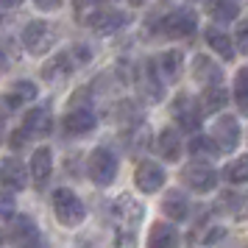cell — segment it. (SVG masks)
I'll return each instance as SVG.
<instances>
[{
	"label": "cell",
	"mask_w": 248,
	"mask_h": 248,
	"mask_svg": "<svg viewBox=\"0 0 248 248\" xmlns=\"http://www.w3.org/2000/svg\"><path fill=\"white\" fill-rule=\"evenodd\" d=\"M53 128V114L47 106H36V109H28L23 120V134L25 140H42V137L50 134Z\"/></svg>",
	"instance_id": "obj_11"
},
{
	"label": "cell",
	"mask_w": 248,
	"mask_h": 248,
	"mask_svg": "<svg viewBox=\"0 0 248 248\" xmlns=\"http://www.w3.org/2000/svg\"><path fill=\"white\" fill-rule=\"evenodd\" d=\"M156 148H159V156L165 162H179L181 159V134L176 128H162L156 137Z\"/></svg>",
	"instance_id": "obj_18"
},
{
	"label": "cell",
	"mask_w": 248,
	"mask_h": 248,
	"mask_svg": "<svg viewBox=\"0 0 248 248\" xmlns=\"http://www.w3.org/2000/svg\"><path fill=\"white\" fill-rule=\"evenodd\" d=\"M190 156L195 162H209V159L217 156V148L212 145L209 137H192L190 140Z\"/></svg>",
	"instance_id": "obj_26"
},
{
	"label": "cell",
	"mask_w": 248,
	"mask_h": 248,
	"mask_svg": "<svg viewBox=\"0 0 248 248\" xmlns=\"http://www.w3.org/2000/svg\"><path fill=\"white\" fill-rule=\"evenodd\" d=\"M246 34H248V25H246V23H240V25H237V50H240V53H246V50H248Z\"/></svg>",
	"instance_id": "obj_32"
},
{
	"label": "cell",
	"mask_w": 248,
	"mask_h": 248,
	"mask_svg": "<svg viewBox=\"0 0 248 248\" xmlns=\"http://www.w3.org/2000/svg\"><path fill=\"white\" fill-rule=\"evenodd\" d=\"M17 6H23V0H0V12L3 9H17Z\"/></svg>",
	"instance_id": "obj_35"
},
{
	"label": "cell",
	"mask_w": 248,
	"mask_h": 248,
	"mask_svg": "<svg viewBox=\"0 0 248 248\" xmlns=\"http://www.w3.org/2000/svg\"><path fill=\"white\" fill-rule=\"evenodd\" d=\"M128 3H131V6H140V3H145V0H128Z\"/></svg>",
	"instance_id": "obj_38"
},
{
	"label": "cell",
	"mask_w": 248,
	"mask_h": 248,
	"mask_svg": "<svg viewBox=\"0 0 248 248\" xmlns=\"http://www.w3.org/2000/svg\"><path fill=\"white\" fill-rule=\"evenodd\" d=\"M248 73L246 67L243 70H237V78H234V98H237V109L246 114L248 112Z\"/></svg>",
	"instance_id": "obj_29"
},
{
	"label": "cell",
	"mask_w": 248,
	"mask_h": 248,
	"mask_svg": "<svg viewBox=\"0 0 248 248\" xmlns=\"http://www.w3.org/2000/svg\"><path fill=\"white\" fill-rule=\"evenodd\" d=\"M0 181L9 190H25L28 187V168L17 156H9L0 162Z\"/></svg>",
	"instance_id": "obj_13"
},
{
	"label": "cell",
	"mask_w": 248,
	"mask_h": 248,
	"mask_svg": "<svg viewBox=\"0 0 248 248\" xmlns=\"http://www.w3.org/2000/svg\"><path fill=\"white\" fill-rule=\"evenodd\" d=\"M36 9H42V12H56V9H62V3L64 0H34Z\"/></svg>",
	"instance_id": "obj_33"
},
{
	"label": "cell",
	"mask_w": 248,
	"mask_h": 248,
	"mask_svg": "<svg viewBox=\"0 0 248 248\" xmlns=\"http://www.w3.org/2000/svg\"><path fill=\"white\" fill-rule=\"evenodd\" d=\"M151 67L156 73V78L162 84H173V81L181 76V67H184V56L181 50H165L162 56H156L151 62Z\"/></svg>",
	"instance_id": "obj_12"
},
{
	"label": "cell",
	"mask_w": 248,
	"mask_h": 248,
	"mask_svg": "<svg viewBox=\"0 0 248 248\" xmlns=\"http://www.w3.org/2000/svg\"><path fill=\"white\" fill-rule=\"evenodd\" d=\"M203 39H206V45L212 47L217 56H223V59H234V45H232V36L223 34L220 28H206L203 31Z\"/></svg>",
	"instance_id": "obj_21"
},
{
	"label": "cell",
	"mask_w": 248,
	"mask_h": 248,
	"mask_svg": "<svg viewBox=\"0 0 248 248\" xmlns=\"http://www.w3.org/2000/svg\"><path fill=\"white\" fill-rule=\"evenodd\" d=\"M0 246H3V232H0Z\"/></svg>",
	"instance_id": "obj_40"
},
{
	"label": "cell",
	"mask_w": 248,
	"mask_h": 248,
	"mask_svg": "<svg viewBox=\"0 0 248 248\" xmlns=\"http://www.w3.org/2000/svg\"><path fill=\"white\" fill-rule=\"evenodd\" d=\"M87 173H90L92 184L109 187L117 179V156L112 151H106V148H95L90 154V162H87Z\"/></svg>",
	"instance_id": "obj_6"
},
{
	"label": "cell",
	"mask_w": 248,
	"mask_h": 248,
	"mask_svg": "<svg viewBox=\"0 0 248 248\" xmlns=\"http://www.w3.org/2000/svg\"><path fill=\"white\" fill-rule=\"evenodd\" d=\"M140 90L145 92L151 101H159L162 92H165V84L156 78V73H154V67H151V62H145V64L140 67Z\"/></svg>",
	"instance_id": "obj_24"
},
{
	"label": "cell",
	"mask_w": 248,
	"mask_h": 248,
	"mask_svg": "<svg viewBox=\"0 0 248 248\" xmlns=\"http://www.w3.org/2000/svg\"><path fill=\"white\" fill-rule=\"evenodd\" d=\"M159 31L170 39H187L198 31V14L192 9H173L170 14L162 17L159 23Z\"/></svg>",
	"instance_id": "obj_5"
},
{
	"label": "cell",
	"mask_w": 248,
	"mask_h": 248,
	"mask_svg": "<svg viewBox=\"0 0 248 248\" xmlns=\"http://www.w3.org/2000/svg\"><path fill=\"white\" fill-rule=\"evenodd\" d=\"M226 103H229V92L223 87H203L198 109H201V114H215V112H220Z\"/></svg>",
	"instance_id": "obj_20"
},
{
	"label": "cell",
	"mask_w": 248,
	"mask_h": 248,
	"mask_svg": "<svg viewBox=\"0 0 248 248\" xmlns=\"http://www.w3.org/2000/svg\"><path fill=\"white\" fill-rule=\"evenodd\" d=\"M12 237L23 246V243H28V240H34L36 237V226H34V220L28 217V215H23V217H17L14 220V229H12Z\"/></svg>",
	"instance_id": "obj_28"
},
{
	"label": "cell",
	"mask_w": 248,
	"mask_h": 248,
	"mask_svg": "<svg viewBox=\"0 0 248 248\" xmlns=\"http://www.w3.org/2000/svg\"><path fill=\"white\" fill-rule=\"evenodd\" d=\"M3 140H6V120L0 117V145H3Z\"/></svg>",
	"instance_id": "obj_37"
},
{
	"label": "cell",
	"mask_w": 248,
	"mask_h": 248,
	"mask_svg": "<svg viewBox=\"0 0 248 248\" xmlns=\"http://www.w3.org/2000/svg\"><path fill=\"white\" fill-rule=\"evenodd\" d=\"M170 114H173V120L179 123V128L184 131H198L201 128V109H198V101L192 98V95H176L173 103H170Z\"/></svg>",
	"instance_id": "obj_7"
},
{
	"label": "cell",
	"mask_w": 248,
	"mask_h": 248,
	"mask_svg": "<svg viewBox=\"0 0 248 248\" xmlns=\"http://www.w3.org/2000/svg\"><path fill=\"white\" fill-rule=\"evenodd\" d=\"M95 123H98V117H95V112H92V109H87V106L70 109V112L64 114V131H67V134H73V137L90 134L92 128H95Z\"/></svg>",
	"instance_id": "obj_15"
},
{
	"label": "cell",
	"mask_w": 248,
	"mask_h": 248,
	"mask_svg": "<svg viewBox=\"0 0 248 248\" xmlns=\"http://www.w3.org/2000/svg\"><path fill=\"white\" fill-rule=\"evenodd\" d=\"M53 212H56V220L62 226L76 229V226L84 223V217H87V206H84V201H81L70 187H59V190L53 192Z\"/></svg>",
	"instance_id": "obj_3"
},
{
	"label": "cell",
	"mask_w": 248,
	"mask_h": 248,
	"mask_svg": "<svg viewBox=\"0 0 248 248\" xmlns=\"http://www.w3.org/2000/svg\"><path fill=\"white\" fill-rule=\"evenodd\" d=\"M36 98V84L34 81H17L12 90H9V106L17 109V106H25L28 101Z\"/></svg>",
	"instance_id": "obj_25"
},
{
	"label": "cell",
	"mask_w": 248,
	"mask_h": 248,
	"mask_svg": "<svg viewBox=\"0 0 248 248\" xmlns=\"http://www.w3.org/2000/svg\"><path fill=\"white\" fill-rule=\"evenodd\" d=\"M73 6H76L78 23H84V25H90V20L95 17V12L101 9V3H95V0H73Z\"/></svg>",
	"instance_id": "obj_30"
},
{
	"label": "cell",
	"mask_w": 248,
	"mask_h": 248,
	"mask_svg": "<svg viewBox=\"0 0 248 248\" xmlns=\"http://www.w3.org/2000/svg\"><path fill=\"white\" fill-rule=\"evenodd\" d=\"M181 237L176 232L173 223H154L151 226V234H148V248H179Z\"/></svg>",
	"instance_id": "obj_17"
},
{
	"label": "cell",
	"mask_w": 248,
	"mask_h": 248,
	"mask_svg": "<svg viewBox=\"0 0 248 248\" xmlns=\"http://www.w3.org/2000/svg\"><path fill=\"white\" fill-rule=\"evenodd\" d=\"M165 170H162V165H156V162H151V159H145V162H140L134 170V184L140 192H145V195H151V192L162 190V184H165Z\"/></svg>",
	"instance_id": "obj_10"
},
{
	"label": "cell",
	"mask_w": 248,
	"mask_h": 248,
	"mask_svg": "<svg viewBox=\"0 0 248 248\" xmlns=\"http://www.w3.org/2000/svg\"><path fill=\"white\" fill-rule=\"evenodd\" d=\"M20 248H47V246L42 243V240H28V243H23Z\"/></svg>",
	"instance_id": "obj_36"
},
{
	"label": "cell",
	"mask_w": 248,
	"mask_h": 248,
	"mask_svg": "<svg viewBox=\"0 0 248 248\" xmlns=\"http://www.w3.org/2000/svg\"><path fill=\"white\" fill-rule=\"evenodd\" d=\"M87 62H90V47L76 45V47H70V50L50 59L42 67V76H45V81H64L67 76H73V70H78Z\"/></svg>",
	"instance_id": "obj_1"
},
{
	"label": "cell",
	"mask_w": 248,
	"mask_h": 248,
	"mask_svg": "<svg viewBox=\"0 0 248 248\" xmlns=\"http://www.w3.org/2000/svg\"><path fill=\"white\" fill-rule=\"evenodd\" d=\"M128 23V14L125 12H117V9H98L95 17L90 20V25L98 31V34H114V31H120L123 25Z\"/></svg>",
	"instance_id": "obj_16"
},
{
	"label": "cell",
	"mask_w": 248,
	"mask_h": 248,
	"mask_svg": "<svg viewBox=\"0 0 248 248\" xmlns=\"http://www.w3.org/2000/svg\"><path fill=\"white\" fill-rule=\"evenodd\" d=\"M181 179L195 192H212L217 187V170L209 168L206 162H192L181 170Z\"/></svg>",
	"instance_id": "obj_9"
},
{
	"label": "cell",
	"mask_w": 248,
	"mask_h": 248,
	"mask_svg": "<svg viewBox=\"0 0 248 248\" xmlns=\"http://www.w3.org/2000/svg\"><path fill=\"white\" fill-rule=\"evenodd\" d=\"M9 67H12V59H9V53L0 47V76H3V73H9Z\"/></svg>",
	"instance_id": "obj_34"
},
{
	"label": "cell",
	"mask_w": 248,
	"mask_h": 248,
	"mask_svg": "<svg viewBox=\"0 0 248 248\" xmlns=\"http://www.w3.org/2000/svg\"><path fill=\"white\" fill-rule=\"evenodd\" d=\"M95 3H101V6H103V3H109V0H95Z\"/></svg>",
	"instance_id": "obj_39"
},
{
	"label": "cell",
	"mask_w": 248,
	"mask_h": 248,
	"mask_svg": "<svg viewBox=\"0 0 248 248\" xmlns=\"http://www.w3.org/2000/svg\"><path fill=\"white\" fill-rule=\"evenodd\" d=\"M162 209L170 220H184L187 212H190V203H187V195L181 190H168L165 198H162Z\"/></svg>",
	"instance_id": "obj_19"
},
{
	"label": "cell",
	"mask_w": 248,
	"mask_h": 248,
	"mask_svg": "<svg viewBox=\"0 0 248 248\" xmlns=\"http://www.w3.org/2000/svg\"><path fill=\"white\" fill-rule=\"evenodd\" d=\"M109 212H112V220H114V226H117V234H134L137 223H140L142 215H145V206L137 201L134 195L123 192V195H117L112 201Z\"/></svg>",
	"instance_id": "obj_2"
},
{
	"label": "cell",
	"mask_w": 248,
	"mask_h": 248,
	"mask_svg": "<svg viewBox=\"0 0 248 248\" xmlns=\"http://www.w3.org/2000/svg\"><path fill=\"white\" fill-rule=\"evenodd\" d=\"M212 145L217 148V154H229V151H234L240 145V123H237V117L232 114H223V117H217V123L212 125Z\"/></svg>",
	"instance_id": "obj_8"
},
{
	"label": "cell",
	"mask_w": 248,
	"mask_h": 248,
	"mask_svg": "<svg viewBox=\"0 0 248 248\" xmlns=\"http://www.w3.org/2000/svg\"><path fill=\"white\" fill-rule=\"evenodd\" d=\"M14 212H17V201H14L12 192L0 190V217L3 220H9V217H14Z\"/></svg>",
	"instance_id": "obj_31"
},
{
	"label": "cell",
	"mask_w": 248,
	"mask_h": 248,
	"mask_svg": "<svg viewBox=\"0 0 248 248\" xmlns=\"http://www.w3.org/2000/svg\"><path fill=\"white\" fill-rule=\"evenodd\" d=\"M56 28L45 20H31V23L23 28V45L28 53H34V56H42L47 53L50 47L56 45Z\"/></svg>",
	"instance_id": "obj_4"
},
{
	"label": "cell",
	"mask_w": 248,
	"mask_h": 248,
	"mask_svg": "<svg viewBox=\"0 0 248 248\" xmlns=\"http://www.w3.org/2000/svg\"><path fill=\"white\" fill-rule=\"evenodd\" d=\"M50 170H53V151L50 148H36L34 156H31V176H34V181L42 184L50 176Z\"/></svg>",
	"instance_id": "obj_22"
},
{
	"label": "cell",
	"mask_w": 248,
	"mask_h": 248,
	"mask_svg": "<svg viewBox=\"0 0 248 248\" xmlns=\"http://www.w3.org/2000/svg\"><path fill=\"white\" fill-rule=\"evenodd\" d=\"M223 179L229 184H243L248 179V159L246 156H237L234 162H229L223 168Z\"/></svg>",
	"instance_id": "obj_27"
},
{
	"label": "cell",
	"mask_w": 248,
	"mask_h": 248,
	"mask_svg": "<svg viewBox=\"0 0 248 248\" xmlns=\"http://www.w3.org/2000/svg\"><path fill=\"white\" fill-rule=\"evenodd\" d=\"M240 9H243L240 0H209V14L217 23H234L240 17Z\"/></svg>",
	"instance_id": "obj_23"
},
{
	"label": "cell",
	"mask_w": 248,
	"mask_h": 248,
	"mask_svg": "<svg viewBox=\"0 0 248 248\" xmlns=\"http://www.w3.org/2000/svg\"><path fill=\"white\" fill-rule=\"evenodd\" d=\"M192 78L203 84V87H220V81H223V70L220 64L209 56H195L192 59Z\"/></svg>",
	"instance_id": "obj_14"
}]
</instances>
